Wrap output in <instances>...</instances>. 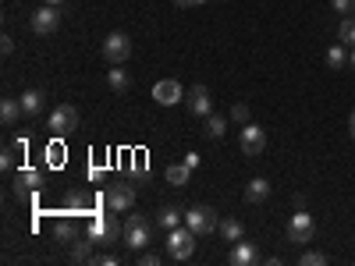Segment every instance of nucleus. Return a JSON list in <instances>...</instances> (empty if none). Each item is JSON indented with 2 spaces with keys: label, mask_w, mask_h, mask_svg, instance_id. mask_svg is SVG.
Returning a JSON list of instances; mask_svg holds the SVG:
<instances>
[{
  "label": "nucleus",
  "mask_w": 355,
  "mask_h": 266,
  "mask_svg": "<svg viewBox=\"0 0 355 266\" xmlns=\"http://www.w3.org/2000/svg\"><path fill=\"white\" fill-rule=\"evenodd\" d=\"M93 245H96L93 238H75V242H71V249H68L71 263H93V259H96Z\"/></svg>",
  "instance_id": "19"
},
{
  "label": "nucleus",
  "mask_w": 355,
  "mask_h": 266,
  "mask_svg": "<svg viewBox=\"0 0 355 266\" xmlns=\"http://www.w3.org/2000/svg\"><path fill=\"white\" fill-rule=\"evenodd\" d=\"M18 100H21L25 117H40V114H43V103H46V96L40 93V89H28V93H21Z\"/></svg>",
  "instance_id": "20"
},
{
  "label": "nucleus",
  "mask_w": 355,
  "mask_h": 266,
  "mask_svg": "<svg viewBox=\"0 0 355 266\" xmlns=\"http://www.w3.org/2000/svg\"><path fill=\"white\" fill-rule=\"evenodd\" d=\"M128 57H132V39L125 33H110L103 39V61L107 64H125Z\"/></svg>",
  "instance_id": "6"
},
{
  "label": "nucleus",
  "mask_w": 355,
  "mask_h": 266,
  "mask_svg": "<svg viewBox=\"0 0 355 266\" xmlns=\"http://www.w3.org/2000/svg\"><path fill=\"white\" fill-rule=\"evenodd\" d=\"M53 231H57V242H75V227H71V220H57L53 224Z\"/></svg>",
  "instance_id": "26"
},
{
  "label": "nucleus",
  "mask_w": 355,
  "mask_h": 266,
  "mask_svg": "<svg viewBox=\"0 0 355 266\" xmlns=\"http://www.w3.org/2000/svg\"><path fill=\"white\" fill-rule=\"evenodd\" d=\"M331 8H334L338 15H352V11H355V0H331Z\"/></svg>",
  "instance_id": "31"
},
{
  "label": "nucleus",
  "mask_w": 355,
  "mask_h": 266,
  "mask_svg": "<svg viewBox=\"0 0 355 266\" xmlns=\"http://www.w3.org/2000/svg\"><path fill=\"white\" fill-rule=\"evenodd\" d=\"M327 64H331L334 71L348 64V53H345V46H331V50H327Z\"/></svg>",
  "instance_id": "27"
},
{
  "label": "nucleus",
  "mask_w": 355,
  "mask_h": 266,
  "mask_svg": "<svg viewBox=\"0 0 355 266\" xmlns=\"http://www.w3.org/2000/svg\"><path fill=\"white\" fill-rule=\"evenodd\" d=\"M348 64H352V71H355V46H352V53H348Z\"/></svg>",
  "instance_id": "37"
},
{
  "label": "nucleus",
  "mask_w": 355,
  "mask_h": 266,
  "mask_svg": "<svg viewBox=\"0 0 355 266\" xmlns=\"http://www.w3.org/2000/svg\"><path fill=\"white\" fill-rule=\"evenodd\" d=\"M139 266H160V256L157 252H139Z\"/></svg>",
  "instance_id": "32"
},
{
  "label": "nucleus",
  "mask_w": 355,
  "mask_h": 266,
  "mask_svg": "<svg viewBox=\"0 0 355 266\" xmlns=\"http://www.w3.org/2000/svg\"><path fill=\"white\" fill-rule=\"evenodd\" d=\"M217 231H220V238H224V242H231V245L245 238V227H242V220H239V217H224V220L217 224Z\"/></svg>",
  "instance_id": "18"
},
{
  "label": "nucleus",
  "mask_w": 355,
  "mask_h": 266,
  "mask_svg": "<svg viewBox=\"0 0 355 266\" xmlns=\"http://www.w3.org/2000/svg\"><path fill=\"white\" fill-rule=\"evenodd\" d=\"M15 150H18V145H8V150H4V153H0V167H4V174H8V170H15V163H18V157H15Z\"/></svg>",
  "instance_id": "29"
},
{
  "label": "nucleus",
  "mask_w": 355,
  "mask_h": 266,
  "mask_svg": "<svg viewBox=\"0 0 355 266\" xmlns=\"http://www.w3.org/2000/svg\"><path fill=\"white\" fill-rule=\"evenodd\" d=\"M40 185H43V174H40V170H33V167H21V170H18V181H15V195H18V199H25L28 192L40 188Z\"/></svg>",
  "instance_id": "14"
},
{
  "label": "nucleus",
  "mask_w": 355,
  "mask_h": 266,
  "mask_svg": "<svg viewBox=\"0 0 355 266\" xmlns=\"http://www.w3.org/2000/svg\"><path fill=\"white\" fill-rule=\"evenodd\" d=\"M196 238H199V234L185 224V227H171L167 231V256L171 259H192V252H196Z\"/></svg>",
  "instance_id": "3"
},
{
  "label": "nucleus",
  "mask_w": 355,
  "mask_h": 266,
  "mask_svg": "<svg viewBox=\"0 0 355 266\" xmlns=\"http://www.w3.org/2000/svg\"><path fill=\"white\" fill-rule=\"evenodd\" d=\"M202 4H210V0H192V8H202Z\"/></svg>",
  "instance_id": "38"
},
{
  "label": "nucleus",
  "mask_w": 355,
  "mask_h": 266,
  "mask_svg": "<svg viewBox=\"0 0 355 266\" xmlns=\"http://www.w3.org/2000/svg\"><path fill=\"white\" fill-rule=\"evenodd\" d=\"M157 224H160L164 231H171V227H182V224H185V210H182V206H174V202H167V206H160Z\"/></svg>",
  "instance_id": "15"
},
{
  "label": "nucleus",
  "mask_w": 355,
  "mask_h": 266,
  "mask_svg": "<svg viewBox=\"0 0 355 266\" xmlns=\"http://www.w3.org/2000/svg\"><path fill=\"white\" fill-rule=\"evenodd\" d=\"M43 4H61V0H43Z\"/></svg>",
  "instance_id": "39"
},
{
  "label": "nucleus",
  "mask_w": 355,
  "mask_h": 266,
  "mask_svg": "<svg viewBox=\"0 0 355 266\" xmlns=\"http://www.w3.org/2000/svg\"><path fill=\"white\" fill-rule=\"evenodd\" d=\"M89 206H93V199H89L85 192H75V188H71V192L64 195V213H68V217H82V213H89Z\"/></svg>",
  "instance_id": "17"
},
{
  "label": "nucleus",
  "mask_w": 355,
  "mask_h": 266,
  "mask_svg": "<svg viewBox=\"0 0 355 266\" xmlns=\"http://www.w3.org/2000/svg\"><path fill=\"white\" fill-rule=\"evenodd\" d=\"M266 199H270V181H266V177H252V181L245 185V202L263 206Z\"/></svg>",
  "instance_id": "16"
},
{
  "label": "nucleus",
  "mask_w": 355,
  "mask_h": 266,
  "mask_svg": "<svg viewBox=\"0 0 355 266\" xmlns=\"http://www.w3.org/2000/svg\"><path fill=\"white\" fill-rule=\"evenodd\" d=\"M348 135H352V142H355V110L348 114Z\"/></svg>",
  "instance_id": "34"
},
{
  "label": "nucleus",
  "mask_w": 355,
  "mask_h": 266,
  "mask_svg": "<svg viewBox=\"0 0 355 266\" xmlns=\"http://www.w3.org/2000/svg\"><path fill=\"white\" fill-rule=\"evenodd\" d=\"M33 33L36 36H50V33H57V25H61V11H57V4H43L40 11H33Z\"/></svg>",
  "instance_id": "8"
},
{
  "label": "nucleus",
  "mask_w": 355,
  "mask_h": 266,
  "mask_svg": "<svg viewBox=\"0 0 355 266\" xmlns=\"http://www.w3.org/2000/svg\"><path fill=\"white\" fill-rule=\"evenodd\" d=\"M239 142H242V153H245V157H259V153L266 150V132L249 121V125H242V139H239Z\"/></svg>",
  "instance_id": "11"
},
{
  "label": "nucleus",
  "mask_w": 355,
  "mask_h": 266,
  "mask_svg": "<svg viewBox=\"0 0 355 266\" xmlns=\"http://www.w3.org/2000/svg\"><path fill=\"white\" fill-rule=\"evenodd\" d=\"M202 132L210 135V139H224V132H227V121H224L220 114H210V117H206V128H202Z\"/></svg>",
  "instance_id": "25"
},
{
  "label": "nucleus",
  "mask_w": 355,
  "mask_h": 266,
  "mask_svg": "<svg viewBox=\"0 0 355 266\" xmlns=\"http://www.w3.org/2000/svg\"><path fill=\"white\" fill-rule=\"evenodd\" d=\"M150 220H146L142 213H132L128 220H125V234H121V242H125V249L128 252H146V245H150L153 238H150Z\"/></svg>",
  "instance_id": "2"
},
{
  "label": "nucleus",
  "mask_w": 355,
  "mask_h": 266,
  "mask_svg": "<svg viewBox=\"0 0 355 266\" xmlns=\"http://www.w3.org/2000/svg\"><path fill=\"white\" fill-rule=\"evenodd\" d=\"M185 224L202 238V234H214L220 220H217V210H210V206H189V210H185Z\"/></svg>",
  "instance_id": "5"
},
{
  "label": "nucleus",
  "mask_w": 355,
  "mask_h": 266,
  "mask_svg": "<svg viewBox=\"0 0 355 266\" xmlns=\"http://www.w3.org/2000/svg\"><path fill=\"white\" fill-rule=\"evenodd\" d=\"M21 114H25V110H21V100L4 96V103H0V121H4V125L11 128V125H18V121H21Z\"/></svg>",
  "instance_id": "21"
},
{
  "label": "nucleus",
  "mask_w": 355,
  "mask_h": 266,
  "mask_svg": "<svg viewBox=\"0 0 355 266\" xmlns=\"http://www.w3.org/2000/svg\"><path fill=\"white\" fill-rule=\"evenodd\" d=\"M185 163H189V167L196 170V167H199V153H189V157H185Z\"/></svg>",
  "instance_id": "35"
},
{
  "label": "nucleus",
  "mask_w": 355,
  "mask_h": 266,
  "mask_svg": "<svg viewBox=\"0 0 355 266\" xmlns=\"http://www.w3.org/2000/svg\"><path fill=\"white\" fill-rule=\"evenodd\" d=\"M0 50H4V53H11V50H15V39H11V36H4V43H0Z\"/></svg>",
  "instance_id": "33"
},
{
  "label": "nucleus",
  "mask_w": 355,
  "mask_h": 266,
  "mask_svg": "<svg viewBox=\"0 0 355 266\" xmlns=\"http://www.w3.org/2000/svg\"><path fill=\"white\" fill-rule=\"evenodd\" d=\"M313 234H316V224H313V217L306 210H299V213L288 220V242L291 245H309Z\"/></svg>",
  "instance_id": "7"
},
{
  "label": "nucleus",
  "mask_w": 355,
  "mask_h": 266,
  "mask_svg": "<svg viewBox=\"0 0 355 266\" xmlns=\"http://www.w3.org/2000/svg\"><path fill=\"white\" fill-rule=\"evenodd\" d=\"M231 117H234V121H239V125H249V121H252V114H249V107H245V103H234Z\"/></svg>",
  "instance_id": "30"
},
{
  "label": "nucleus",
  "mask_w": 355,
  "mask_h": 266,
  "mask_svg": "<svg viewBox=\"0 0 355 266\" xmlns=\"http://www.w3.org/2000/svg\"><path fill=\"white\" fill-rule=\"evenodd\" d=\"M103 206H107V210H114V213L132 210V206H135V188L128 181H110L103 188Z\"/></svg>",
  "instance_id": "4"
},
{
  "label": "nucleus",
  "mask_w": 355,
  "mask_h": 266,
  "mask_svg": "<svg viewBox=\"0 0 355 266\" xmlns=\"http://www.w3.org/2000/svg\"><path fill=\"white\" fill-rule=\"evenodd\" d=\"M299 266H327V256H323V252H302Z\"/></svg>",
  "instance_id": "28"
},
{
  "label": "nucleus",
  "mask_w": 355,
  "mask_h": 266,
  "mask_svg": "<svg viewBox=\"0 0 355 266\" xmlns=\"http://www.w3.org/2000/svg\"><path fill=\"white\" fill-rule=\"evenodd\" d=\"M107 85L114 89V93H128V89H132V78H128V75H125L121 68L114 64V68L107 71Z\"/></svg>",
  "instance_id": "23"
},
{
  "label": "nucleus",
  "mask_w": 355,
  "mask_h": 266,
  "mask_svg": "<svg viewBox=\"0 0 355 266\" xmlns=\"http://www.w3.org/2000/svg\"><path fill=\"white\" fill-rule=\"evenodd\" d=\"M121 234H125V227L117 224L114 210H110V213H93V217H89L85 238H93L96 245H114V242H121Z\"/></svg>",
  "instance_id": "1"
},
{
  "label": "nucleus",
  "mask_w": 355,
  "mask_h": 266,
  "mask_svg": "<svg viewBox=\"0 0 355 266\" xmlns=\"http://www.w3.org/2000/svg\"><path fill=\"white\" fill-rule=\"evenodd\" d=\"M164 177L174 185V188H182V185H189V177H192V167L182 160V163H171L167 170H164Z\"/></svg>",
  "instance_id": "22"
},
{
  "label": "nucleus",
  "mask_w": 355,
  "mask_h": 266,
  "mask_svg": "<svg viewBox=\"0 0 355 266\" xmlns=\"http://www.w3.org/2000/svg\"><path fill=\"white\" fill-rule=\"evenodd\" d=\"M185 103H189L192 117H210V110H214V96L206 85H192V93H185Z\"/></svg>",
  "instance_id": "10"
},
{
  "label": "nucleus",
  "mask_w": 355,
  "mask_h": 266,
  "mask_svg": "<svg viewBox=\"0 0 355 266\" xmlns=\"http://www.w3.org/2000/svg\"><path fill=\"white\" fill-rule=\"evenodd\" d=\"M227 263H231V266H256V263H259V249H256L252 242H234Z\"/></svg>",
  "instance_id": "13"
},
{
  "label": "nucleus",
  "mask_w": 355,
  "mask_h": 266,
  "mask_svg": "<svg viewBox=\"0 0 355 266\" xmlns=\"http://www.w3.org/2000/svg\"><path fill=\"white\" fill-rule=\"evenodd\" d=\"M75 125H78V110H75L71 103H61V107L50 114V132H57V135L75 132Z\"/></svg>",
  "instance_id": "12"
},
{
  "label": "nucleus",
  "mask_w": 355,
  "mask_h": 266,
  "mask_svg": "<svg viewBox=\"0 0 355 266\" xmlns=\"http://www.w3.org/2000/svg\"><path fill=\"white\" fill-rule=\"evenodd\" d=\"M174 4H178V8H192V0H174Z\"/></svg>",
  "instance_id": "36"
},
{
  "label": "nucleus",
  "mask_w": 355,
  "mask_h": 266,
  "mask_svg": "<svg viewBox=\"0 0 355 266\" xmlns=\"http://www.w3.org/2000/svg\"><path fill=\"white\" fill-rule=\"evenodd\" d=\"M338 39L345 46H355V15H345L341 25H338Z\"/></svg>",
  "instance_id": "24"
},
{
  "label": "nucleus",
  "mask_w": 355,
  "mask_h": 266,
  "mask_svg": "<svg viewBox=\"0 0 355 266\" xmlns=\"http://www.w3.org/2000/svg\"><path fill=\"white\" fill-rule=\"evenodd\" d=\"M153 100L160 107H174V103L185 100V89H182V82H178V78H164V82L153 85Z\"/></svg>",
  "instance_id": "9"
}]
</instances>
